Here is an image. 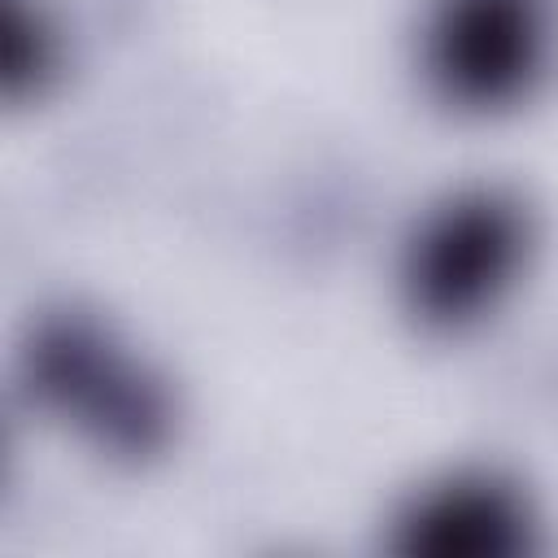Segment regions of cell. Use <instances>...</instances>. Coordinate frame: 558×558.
<instances>
[{"label": "cell", "instance_id": "1", "mask_svg": "<svg viewBox=\"0 0 558 558\" xmlns=\"http://www.w3.org/2000/svg\"><path fill=\"white\" fill-rule=\"evenodd\" d=\"M523 257V218L514 205L475 192L440 209L410 253V296L423 318H475L510 283Z\"/></svg>", "mask_w": 558, "mask_h": 558}, {"label": "cell", "instance_id": "2", "mask_svg": "<svg viewBox=\"0 0 558 558\" xmlns=\"http://www.w3.org/2000/svg\"><path fill=\"white\" fill-rule=\"evenodd\" d=\"M545 52L541 0H445L427 31V65L440 92L471 109L514 100Z\"/></svg>", "mask_w": 558, "mask_h": 558}, {"label": "cell", "instance_id": "3", "mask_svg": "<svg viewBox=\"0 0 558 558\" xmlns=\"http://www.w3.org/2000/svg\"><path fill=\"white\" fill-rule=\"evenodd\" d=\"M532 519L514 488L488 475H458L423 493L401 519V545L410 554H453V558H497L527 549Z\"/></svg>", "mask_w": 558, "mask_h": 558}]
</instances>
